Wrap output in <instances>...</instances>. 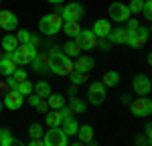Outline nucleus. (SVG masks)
Returning <instances> with one entry per match:
<instances>
[{
  "label": "nucleus",
  "mask_w": 152,
  "mask_h": 146,
  "mask_svg": "<svg viewBox=\"0 0 152 146\" xmlns=\"http://www.w3.org/2000/svg\"><path fill=\"white\" fill-rule=\"evenodd\" d=\"M49 57H51V63H49V71L57 77H65L73 71V59L67 57L63 51L59 49H51L49 51Z\"/></svg>",
  "instance_id": "obj_1"
},
{
  "label": "nucleus",
  "mask_w": 152,
  "mask_h": 146,
  "mask_svg": "<svg viewBox=\"0 0 152 146\" xmlns=\"http://www.w3.org/2000/svg\"><path fill=\"white\" fill-rule=\"evenodd\" d=\"M126 31H128V41H126V45L132 49H140L146 45V41H148V36H150V31L146 28V26H142L138 20H134V18H128L126 20Z\"/></svg>",
  "instance_id": "obj_2"
},
{
  "label": "nucleus",
  "mask_w": 152,
  "mask_h": 146,
  "mask_svg": "<svg viewBox=\"0 0 152 146\" xmlns=\"http://www.w3.org/2000/svg\"><path fill=\"white\" fill-rule=\"evenodd\" d=\"M61 26H63V18L59 12H47L39 20V31L45 36H55L61 31Z\"/></svg>",
  "instance_id": "obj_3"
},
{
  "label": "nucleus",
  "mask_w": 152,
  "mask_h": 146,
  "mask_svg": "<svg viewBox=\"0 0 152 146\" xmlns=\"http://www.w3.org/2000/svg\"><path fill=\"white\" fill-rule=\"evenodd\" d=\"M10 55L16 61V65H31V61L37 57V47H33L31 43H24V45H18Z\"/></svg>",
  "instance_id": "obj_4"
},
{
  "label": "nucleus",
  "mask_w": 152,
  "mask_h": 146,
  "mask_svg": "<svg viewBox=\"0 0 152 146\" xmlns=\"http://www.w3.org/2000/svg\"><path fill=\"white\" fill-rule=\"evenodd\" d=\"M59 14H61L63 23H79L85 14V8H83L81 2H69L67 6H63L59 10Z\"/></svg>",
  "instance_id": "obj_5"
},
{
  "label": "nucleus",
  "mask_w": 152,
  "mask_h": 146,
  "mask_svg": "<svg viewBox=\"0 0 152 146\" xmlns=\"http://www.w3.org/2000/svg\"><path fill=\"white\" fill-rule=\"evenodd\" d=\"M128 108L132 112V116H136V118H148L152 114V99L148 96H142L138 99H132Z\"/></svg>",
  "instance_id": "obj_6"
},
{
  "label": "nucleus",
  "mask_w": 152,
  "mask_h": 146,
  "mask_svg": "<svg viewBox=\"0 0 152 146\" xmlns=\"http://www.w3.org/2000/svg\"><path fill=\"white\" fill-rule=\"evenodd\" d=\"M43 144L45 146H69V136L61 128H49L43 134Z\"/></svg>",
  "instance_id": "obj_7"
},
{
  "label": "nucleus",
  "mask_w": 152,
  "mask_h": 146,
  "mask_svg": "<svg viewBox=\"0 0 152 146\" xmlns=\"http://www.w3.org/2000/svg\"><path fill=\"white\" fill-rule=\"evenodd\" d=\"M107 97V87H105L102 81H94L87 89V101L91 106H102Z\"/></svg>",
  "instance_id": "obj_8"
},
{
  "label": "nucleus",
  "mask_w": 152,
  "mask_h": 146,
  "mask_svg": "<svg viewBox=\"0 0 152 146\" xmlns=\"http://www.w3.org/2000/svg\"><path fill=\"white\" fill-rule=\"evenodd\" d=\"M107 16L114 23H126L132 14L128 10V4H124V2H112L107 6Z\"/></svg>",
  "instance_id": "obj_9"
},
{
  "label": "nucleus",
  "mask_w": 152,
  "mask_h": 146,
  "mask_svg": "<svg viewBox=\"0 0 152 146\" xmlns=\"http://www.w3.org/2000/svg\"><path fill=\"white\" fill-rule=\"evenodd\" d=\"M73 41L81 47V51H91V49L97 47V41H99V39L91 33V28H81V31H79V35L75 36Z\"/></svg>",
  "instance_id": "obj_10"
},
{
  "label": "nucleus",
  "mask_w": 152,
  "mask_h": 146,
  "mask_svg": "<svg viewBox=\"0 0 152 146\" xmlns=\"http://www.w3.org/2000/svg\"><path fill=\"white\" fill-rule=\"evenodd\" d=\"M132 89H134V93H138V96H148L152 91V81L148 75H144V73H138V75H134L132 77Z\"/></svg>",
  "instance_id": "obj_11"
},
{
  "label": "nucleus",
  "mask_w": 152,
  "mask_h": 146,
  "mask_svg": "<svg viewBox=\"0 0 152 146\" xmlns=\"http://www.w3.org/2000/svg\"><path fill=\"white\" fill-rule=\"evenodd\" d=\"M0 28L6 33L16 31L18 28V16L12 10H0Z\"/></svg>",
  "instance_id": "obj_12"
},
{
  "label": "nucleus",
  "mask_w": 152,
  "mask_h": 146,
  "mask_svg": "<svg viewBox=\"0 0 152 146\" xmlns=\"http://www.w3.org/2000/svg\"><path fill=\"white\" fill-rule=\"evenodd\" d=\"M2 104H4V108H8V110H20L23 108V104H24V96H20L16 89H8L6 91V96H4V99H2Z\"/></svg>",
  "instance_id": "obj_13"
},
{
  "label": "nucleus",
  "mask_w": 152,
  "mask_h": 146,
  "mask_svg": "<svg viewBox=\"0 0 152 146\" xmlns=\"http://www.w3.org/2000/svg\"><path fill=\"white\" fill-rule=\"evenodd\" d=\"M112 45H126V41H128V31H126V26H116V28H112L107 36H105Z\"/></svg>",
  "instance_id": "obj_14"
},
{
  "label": "nucleus",
  "mask_w": 152,
  "mask_h": 146,
  "mask_svg": "<svg viewBox=\"0 0 152 146\" xmlns=\"http://www.w3.org/2000/svg\"><path fill=\"white\" fill-rule=\"evenodd\" d=\"M94 67H95V61H94V57H87V55H85V57H81V55H79L77 59L73 61V71L85 73V75H87V73L91 71Z\"/></svg>",
  "instance_id": "obj_15"
},
{
  "label": "nucleus",
  "mask_w": 152,
  "mask_h": 146,
  "mask_svg": "<svg viewBox=\"0 0 152 146\" xmlns=\"http://www.w3.org/2000/svg\"><path fill=\"white\" fill-rule=\"evenodd\" d=\"M16 61L12 59L10 53H6L4 57H0V75H4V77H10L12 73L16 71Z\"/></svg>",
  "instance_id": "obj_16"
},
{
  "label": "nucleus",
  "mask_w": 152,
  "mask_h": 146,
  "mask_svg": "<svg viewBox=\"0 0 152 146\" xmlns=\"http://www.w3.org/2000/svg\"><path fill=\"white\" fill-rule=\"evenodd\" d=\"M49 63H51L49 53H37V57L31 61V65H33V69H35L37 73H47L49 71Z\"/></svg>",
  "instance_id": "obj_17"
},
{
  "label": "nucleus",
  "mask_w": 152,
  "mask_h": 146,
  "mask_svg": "<svg viewBox=\"0 0 152 146\" xmlns=\"http://www.w3.org/2000/svg\"><path fill=\"white\" fill-rule=\"evenodd\" d=\"M110 31H112V24H110L107 18H97L94 23V26H91V33H94L97 39H105Z\"/></svg>",
  "instance_id": "obj_18"
},
{
  "label": "nucleus",
  "mask_w": 152,
  "mask_h": 146,
  "mask_svg": "<svg viewBox=\"0 0 152 146\" xmlns=\"http://www.w3.org/2000/svg\"><path fill=\"white\" fill-rule=\"evenodd\" d=\"M94 128H91V124H83V126H79L77 128V138H79V142H83V144H89L91 140H94Z\"/></svg>",
  "instance_id": "obj_19"
},
{
  "label": "nucleus",
  "mask_w": 152,
  "mask_h": 146,
  "mask_svg": "<svg viewBox=\"0 0 152 146\" xmlns=\"http://www.w3.org/2000/svg\"><path fill=\"white\" fill-rule=\"evenodd\" d=\"M59 128L67 134V136H75L77 134V128H79V122L75 120V116H69V118H65V120L61 122Z\"/></svg>",
  "instance_id": "obj_20"
},
{
  "label": "nucleus",
  "mask_w": 152,
  "mask_h": 146,
  "mask_svg": "<svg viewBox=\"0 0 152 146\" xmlns=\"http://www.w3.org/2000/svg\"><path fill=\"white\" fill-rule=\"evenodd\" d=\"M61 122H63V116H61L59 110H49L47 114H45V124H47L49 128H59Z\"/></svg>",
  "instance_id": "obj_21"
},
{
  "label": "nucleus",
  "mask_w": 152,
  "mask_h": 146,
  "mask_svg": "<svg viewBox=\"0 0 152 146\" xmlns=\"http://www.w3.org/2000/svg\"><path fill=\"white\" fill-rule=\"evenodd\" d=\"M47 106H49V110H61L63 106H67V104H65V96L51 91V96L47 97Z\"/></svg>",
  "instance_id": "obj_22"
},
{
  "label": "nucleus",
  "mask_w": 152,
  "mask_h": 146,
  "mask_svg": "<svg viewBox=\"0 0 152 146\" xmlns=\"http://www.w3.org/2000/svg\"><path fill=\"white\" fill-rule=\"evenodd\" d=\"M51 83L49 81H39V83L33 85V93H37L39 97H43V99H47L49 96H51Z\"/></svg>",
  "instance_id": "obj_23"
},
{
  "label": "nucleus",
  "mask_w": 152,
  "mask_h": 146,
  "mask_svg": "<svg viewBox=\"0 0 152 146\" xmlns=\"http://www.w3.org/2000/svg\"><path fill=\"white\" fill-rule=\"evenodd\" d=\"M28 104H31V106H33L37 112H43V114H47V112H49L47 101H45L43 97H39L37 93H31V96H28Z\"/></svg>",
  "instance_id": "obj_24"
},
{
  "label": "nucleus",
  "mask_w": 152,
  "mask_h": 146,
  "mask_svg": "<svg viewBox=\"0 0 152 146\" xmlns=\"http://www.w3.org/2000/svg\"><path fill=\"white\" fill-rule=\"evenodd\" d=\"M67 108L71 110V114H83V112L87 110V101H85V99H79V97H71Z\"/></svg>",
  "instance_id": "obj_25"
},
{
  "label": "nucleus",
  "mask_w": 152,
  "mask_h": 146,
  "mask_svg": "<svg viewBox=\"0 0 152 146\" xmlns=\"http://www.w3.org/2000/svg\"><path fill=\"white\" fill-rule=\"evenodd\" d=\"M61 31L69 36V39H75V36L79 35V31H81V24H79V23H63Z\"/></svg>",
  "instance_id": "obj_26"
},
{
  "label": "nucleus",
  "mask_w": 152,
  "mask_h": 146,
  "mask_svg": "<svg viewBox=\"0 0 152 146\" xmlns=\"http://www.w3.org/2000/svg\"><path fill=\"white\" fill-rule=\"evenodd\" d=\"M18 47V39H16V35H4V39H2V49L6 51V53H12L14 49Z\"/></svg>",
  "instance_id": "obj_27"
},
{
  "label": "nucleus",
  "mask_w": 152,
  "mask_h": 146,
  "mask_svg": "<svg viewBox=\"0 0 152 146\" xmlns=\"http://www.w3.org/2000/svg\"><path fill=\"white\" fill-rule=\"evenodd\" d=\"M63 53H65L67 57H79V55H81V47H79L75 41H67V43L63 45Z\"/></svg>",
  "instance_id": "obj_28"
},
{
  "label": "nucleus",
  "mask_w": 152,
  "mask_h": 146,
  "mask_svg": "<svg viewBox=\"0 0 152 146\" xmlns=\"http://www.w3.org/2000/svg\"><path fill=\"white\" fill-rule=\"evenodd\" d=\"M102 83L105 85V87H116L118 83H120V73L118 71H107V73H104V79H102Z\"/></svg>",
  "instance_id": "obj_29"
},
{
  "label": "nucleus",
  "mask_w": 152,
  "mask_h": 146,
  "mask_svg": "<svg viewBox=\"0 0 152 146\" xmlns=\"http://www.w3.org/2000/svg\"><path fill=\"white\" fill-rule=\"evenodd\" d=\"M67 77H69L71 85H77V87H79V85H83L85 81H87V75H85V73H79V71H71Z\"/></svg>",
  "instance_id": "obj_30"
},
{
  "label": "nucleus",
  "mask_w": 152,
  "mask_h": 146,
  "mask_svg": "<svg viewBox=\"0 0 152 146\" xmlns=\"http://www.w3.org/2000/svg\"><path fill=\"white\" fill-rule=\"evenodd\" d=\"M33 81H28V79H24V81H20V83L16 85V91L20 93V96H31L33 93Z\"/></svg>",
  "instance_id": "obj_31"
},
{
  "label": "nucleus",
  "mask_w": 152,
  "mask_h": 146,
  "mask_svg": "<svg viewBox=\"0 0 152 146\" xmlns=\"http://www.w3.org/2000/svg\"><path fill=\"white\" fill-rule=\"evenodd\" d=\"M28 136H31V138H43V124L33 122V124L28 126Z\"/></svg>",
  "instance_id": "obj_32"
},
{
  "label": "nucleus",
  "mask_w": 152,
  "mask_h": 146,
  "mask_svg": "<svg viewBox=\"0 0 152 146\" xmlns=\"http://www.w3.org/2000/svg\"><path fill=\"white\" fill-rule=\"evenodd\" d=\"M142 6H144V0H130V4H128L130 14H140Z\"/></svg>",
  "instance_id": "obj_33"
},
{
  "label": "nucleus",
  "mask_w": 152,
  "mask_h": 146,
  "mask_svg": "<svg viewBox=\"0 0 152 146\" xmlns=\"http://www.w3.org/2000/svg\"><path fill=\"white\" fill-rule=\"evenodd\" d=\"M16 39H18V45H24V43H31L33 35H31L26 28H20V31L16 33Z\"/></svg>",
  "instance_id": "obj_34"
},
{
  "label": "nucleus",
  "mask_w": 152,
  "mask_h": 146,
  "mask_svg": "<svg viewBox=\"0 0 152 146\" xmlns=\"http://www.w3.org/2000/svg\"><path fill=\"white\" fill-rule=\"evenodd\" d=\"M142 14L146 16V20H152V0H144V6H142Z\"/></svg>",
  "instance_id": "obj_35"
},
{
  "label": "nucleus",
  "mask_w": 152,
  "mask_h": 146,
  "mask_svg": "<svg viewBox=\"0 0 152 146\" xmlns=\"http://www.w3.org/2000/svg\"><path fill=\"white\" fill-rule=\"evenodd\" d=\"M12 77H14L18 83H20V81H24V79H28V77H26V71H24V69H20V67H16V71L12 73Z\"/></svg>",
  "instance_id": "obj_36"
},
{
  "label": "nucleus",
  "mask_w": 152,
  "mask_h": 146,
  "mask_svg": "<svg viewBox=\"0 0 152 146\" xmlns=\"http://www.w3.org/2000/svg\"><path fill=\"white\" fill-rule=\"evenodd\" d=\"M97 47L102 49V51H107V49L112 47V43H110L107 39H102V41H97Z\"/></svg>",
  "instance_id": "obj_37"
},
{
  "label": "nucleus",
  "mask_w": 152,
  "mask_h": 146,
  "mask_svg": "<svg viewBox=\"0 0 152 146\" xmlns=\"http://www.w3.org/2000/svg\"><path fill=\"white\" fill-rule=\"evenodd\" d=\"M6 85H8V89H16V85H18V81L14 79V77H6Z\"/></svg>",
  "instance_id": "obj_38"
},
{
  "label": "nucleus",
  "mask_w": 152,
  "mask_h": 146,
  "mask_svg": "<svg viewBox=\"0 0 152 146\" xmlns=\"http://www.w3.org/2000/svg\"><path fill=\"white\" fill-rule=\"evenodd\" d=\"M136 146H150V140H148L146 136H144V138L138 136V138H136Z\"/></svg>",
  "instance_id": "obj_39"
},
{
  "label": "nucleus",
  "mask_w": 152,
  "mask_h": 146,
  "mask_svg": "<svg viewBox=\"0 0 152 146\" xmlns=\"http://www.w3.org/2000/svg\"><path fill=\"white\" fill-rule=\"evenodd\" d=\"M26 146H45V144H43V138H31V142Z\"/></svg>",
  "instance_id": "obj_40"
},
{
  "label": "nucleus",
  "mask_w": 152,
  "mask_h": 146,
  "mask_svg": "<svg viewBox=\"0 0 152 146\" xmlns=\"http://www.w3.org/2000/svg\"><path fill=\"white\" fill-rule=\"evenodd\" d=\"M120 99H122V104H128V106H130V101H132V97H130L128 93H124V96L120 97Z\"/></svg>",
  "instance_id": "obj_41"
},
{
  "label": "nucleus",
  "mask_w": 152,
  "mask_h": 146,
  "mask_svg": "<svg viewBox=\"0 0 152 146\" xmlns=\"http://www.w3.org/2000/svg\"><path fill=\"white\" fill-rule=\"evenodd\" d=\"M69 96H71V97L77 96V85H71V87H69Z\"/></svg>",
  "instance_id": "obj_42"
},
{
  "label": "nucleus",
  "mask_w": 152,
  "mask_h": 146,
  "mask_svg": "<svg viewBox=\"0 0 152 146\" xmlns=\"http://www.w3.org/2000/svg\"><path fill=\"white\" fill-rule=\"evenodd\" d=\"M12 146H24V144H23V140H18V138H14V140H12Z\"/></svg>",
  "instance_id": "obj_43"
},
{
  "label": "nucleus",
  "mask_w": 152,
  "mask_h": 146,
  "mask_svg": "<svg viewBox=\"0 0 152 146\" xmlns=\"http://www.w3.org/2000/svg\"><path fill=\"white\" fill-rule=\"evenodd\" d=\"M69 146H87V144H83V142H79V140H75V142H71Z\"/></svg>",
  "instance_id": "obj_44"
},
{
  "label": "nucleus",
  "mask_w": 152,
  "mask_h": 146,
  "mask_svg": "<svg viewBox=\"0 0 152 146\" xmlns=\"http://www.w3.org/2000/svg\"><path fill=\"white\" fill-rule=\"evenodd\" d=\"M47 2H51V4H61V2H65V0H47Z\"/></svg>",
  "instance_id": "obj_45"
},
{
  "label": "nucleus",
  "mask_w": 152,
  "mask_h": 146,
  "mask_svg": "<svg viewBox=\"0 0 152 146\" xmlns=\"http://www.w3.org/2000/svg\"><path fill=\"white\" fill-rule=\"evenodd\" d=\"M2 110H4V104H2V99H0V112H2Z\"/></svg>",
  "instance_id": "obj_46"
},
{
  "label": "nucleus",
  "mask_w": 152,
  "mask_h": 146,
  "mask_svg": "<svg viewBox=\"0 0 152 146\" xmlns=\"http://www.w3.org/2000/svg\"><path fill=\"white\" fill-rule=\"evenodd\" d=\"M0 57H2V55H0Z\"/></svg>",
  "instance_id": "obj_47"
}]
</instances>
